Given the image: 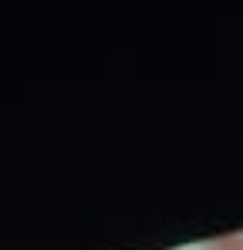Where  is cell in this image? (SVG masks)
<instances>
[{
    "mask_svg": "<svg viewBox=\"0 0 243 250\" xmlns=\"http://www.w3.org/2000/svg\"><path fill=\"white\" fill-rule=\"evenodd\" d=\"M202 250H243V230L226 233V237H213L202 244Z\"/></svg>",
    "mask_w": 243,
    "mask_h": 250,
    "instance_id": "obj_1",
    "label": "cell"
}]
</instances>
